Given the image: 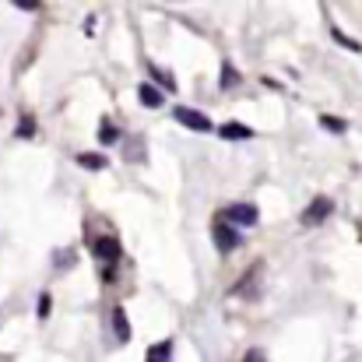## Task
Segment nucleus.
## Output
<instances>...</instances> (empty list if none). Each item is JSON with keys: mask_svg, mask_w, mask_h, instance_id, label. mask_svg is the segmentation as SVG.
Here are the masks:
<instances>
[{"mask_svg": "<svg viewBox=\"0 0 362 362\" xmlns=\"http://www.w3.org/2000/svg\"><path fill=\"white\" fill-rule=\"evenodd\" d=\"M78 165H85V169H106V158L95 155V151H81L78 155Z\"/></svg>", "mask_w": 362, "mask_h": 362, "instance_id": "11", "label": "nucleus"}, {"mask_svg": "<svg viewBox=\"0 0 362 362\" xmlns=\"http://www.w3.org/2000/svg\"><path fill=\"white\" fill-rule=\"evenodd\" d=\"M127 162L134 158V162H144V137H134V144H127Z\"/></svg>", "mask_w": 362, "mask_h": 362, "instance_id": "12", "label": "nucleus"}, {"mask_svg": "<svg viewBox=\"0 0 362 362\" xmlns=\"http://www.w3.org/2000/svg\"><path fill=\"white\" fill-rule=\"evenodd\" d=\"M218 218H222L226 226H243V229H250V226L260 222V211H257L253 204H229V208H222Z\"/></svg>", "mask_w": 362, "mask_h": 362, "instance_id": "1", "label": "nucleus"}, {"mask_svg": "<svg viewBox=\"0 0 362 362\" xmlns=\"http://www.w3.org/2000/svg\"><path fill=\"white\" fill-rule=\"evenodd\" d=\"M92 253L99 257V264H103V260H106V264H113V260H120V240H117V236L92 240Z\"/></svg>", "mask_w": 362, "mask_h": 362, "instance_id": "5", "label": "nucleus"}, {"mask_svg": "<svg viewBox=\"0 0 362 362\" xmlns=\"http://www.w3.org/2000/svg\"><path fill=\"white\" fill-rule=\"evenodd\" d=\"M331 211H334V201L331 197H313V204L303 211V226H320Z\"/></svg>", "mask_w": 362, "mask_h": 362, "instance_id": "4", "label": "nucleus"}, {"mask_svg": "<svg viewBox=\"0 0 362 362\" xmlns=\"http://www.w3.org/2000/svg\"><path fill=\"white\" fill-rule=\"evenodd\" d=\"M320 127H324V130L341 134V130H345V120H338V117H320Z\"/></svg>", "mask_w": 362, "mask_h": 362, "instance_id": "14", "label": "nucleus"}, {"mask_svg": "<svg viewBox=\"0 0 362 362\" xmlns=\"http://www.w3.org/2000/svg\"><path fill=\"white\" fill-rule=\"evenodd\" d=\"M169 356H173V341H162V345L148 349V362H169Z\"/></svg>", "mask_w": 362, "mask_h": 362, "instance_id": "10", "label": "nucleus"}, {"mask_svg": "<svg viewBox=\"0 0 362 362\" xmlns=\"http://www.w3.org/2000/svg\"><path fill=\"white\" fill-rule=\"evenodd\" d=\"M243 362H264V352H260V349H253V352H246V359Z\"/></svg>", "mask_w": 362, "mask_h": 362, "instance_id": "18", "label": "nucleus"}, {"mask_svg": "<svg viewBox=\"0 0 362 362\" xmlns=\"http://www.w3.org/2000/svg\"><path fill=\"white\" fill-rule=\"evenodd\" d=\"M173 117L180 127H187V130H197V134H208L211 130V120L201 113V110H190V106H176L173 110Z\"/></svg>", "mask_w": 362, "mask_h": 362, "instance_id": "3", "label": "nucleus"}, {"mask_svg": "<svg viewBox=\"0 0 362 362\" xmlns=\"http://www.w3.org/2000/svg\"><path fill=\"white\" fill-rule=\"evenodd\" d=\"M71 264V257H67V250H60V257H57V267H67Z\"/></svg>", "mask_w": 362, "mask_h": 362, "instance_id": "19", "label": "nucleus"}, {"mask_svg": "<svg viewBox=\"0 0 362 362\" xmlns=\"http://www.w3.org/2000/svg\"><path fill=\"white\" fill-rule=\"evenodd\" d=\"M49 306H53V299H49L46 292H42V296H39V317H42V320L49 317Z\"/></svg>", "mask_w": 362, "mask_h": 362, "instance_id": "17", "label": "nucleus"}, {"mask_svg": "<svg viewBox=\"0 0 362 362\" xmlns=\"http://www.w3.org/2000/svg\"><path fill=\"white\" fill-rule=\"evenodd\" d=\"M137 99H141V106H148V110H158V106L165 103V95H162L155 85H141V88H137Z\"/></svg>", "mask_w": 362, "mask_h": 362, "instance_id": "6", "label": "nucleus"}, {"mask_svg": "<svg viewBox=\"0 0 362 362\" xmlns=\"http://www.w3.org/2000/svg\"><path fill=\"white\" fill-rule=\"evenodd\" d=\"M218 134H222L226 141H246V137H253V130H250V127H243V123H222V127H218Z\"/></svg>", "mask_w": 362, "mask_h": 362, "instance_id": "7", "label": "nucleus"}, {"mask_svg": "<svg viewBox=\"0 0 362 362\" xmlns=\"http://www.w3.org/2000/svg\"><path fill=\"white\" fill-rule=\"evenodd\" d=\"M240 81V74H236V67L233 64H222V88H233Z\"/></svg>", "mask_w": 362, "mask_h": 362, "instance_id": "13", "label": "nucleus"}, {"mask_svg": "<svg viewBox=\"0 0 362 362\" xmlns=\"http://www.w3.org/2000/svg\"><path fill=\"white\" fill-rule=\"evenodd\" d=\"M113 331H117V341H130V324H127L123 306H113Z\"/></svg>", "mask_w": 362, "mask_h": 362, "instance_id": "8", "label": "nucleus"}, {"mask_svg": "<svg viewBox=\"0 0 362 362\" xmlns=\"http://www.w3.org/2000/svg\"><path fill=\"white\" fill-rule=\"evenodd\" d=\"M331 35H334V39H338L341 46H349V49H356V53H359V49H362V46H359V42H356V39H349V35H341L338 28H331Z\"/></svg>", "mask_w": 362, "mask_h": 362, "instance_id": "15", "label": "nucleus"}, {"mask_svg": "<svg viewBox=\"0 0 362 362\" xmlns=\"http://www.w3.org/2000/svg\"><path fill=\"white\" fill-rule=\"evenodd\" d=\"M99 141H103V144H117V141H120V130H117V123H113V120H103V123H99Z\"/></svg>", "mask_w": 362, "mask_h": 362, "instance_id": "9", "label": "nucleus"}, {"mask_svg": "<svg viewBox=\"0 0 362 362\" xmlns=\"http://www.w3.org/2000/svg\"><path fill=\"white\" fill-rule=\"evenodd\" d=\"M211 240H215V246H218L222 253H233V250L243 243V236L233 229V226H226L222 218H215V222H211Z\"/></svg>", "mask_w": 362, "mask_h": 362, "instance_id": "2", "label": "nucleus"}, {"mask_svg": "<svg viewBox=\"0 0 362 362\" xmlns=\"http://www.w3.org/2000/svg\"><path fill=\"white\" fill-rule=\"evenodd\" d=\"M32 134H35V123H32V117H25L18 127V137H32Z\"/></svg>", "mask_w": 362, "mask_h": 362, "instance_id": "16", "label": "nucleus"}]
</instances>
